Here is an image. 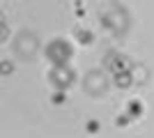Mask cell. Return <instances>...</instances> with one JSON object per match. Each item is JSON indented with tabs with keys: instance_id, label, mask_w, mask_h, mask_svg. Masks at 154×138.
I'll return each mask as SVG.
<instances>
[{
	"instance_id": "6da1fadb",
	"label": "cell",
	"mask_w": 154,
	"mask_h": 138,
	"mask_svg": "<svg viewBox=\"0 0 154 138\" xmlns=\"http://www.w3.org/2000/svg\"><path fill=\"white\" fill-rule=\"evenodd\" d=\"M0 76L83 131L154 111V0H0Z\"/></svg>"
}]
</instances>
